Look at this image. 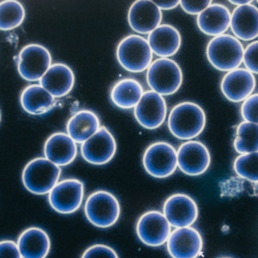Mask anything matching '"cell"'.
<instances>
[{"label":"cell","instance_id":"1","mask_svg":"<svg viewBox=\"0 0 258 258\" xmlns=\"http://www.w3.org/2000/svg\"><path fill=\"white\" fill-rule=\"evenodd\" d=\"M206 125V112L192 101L179 103L171 109L168 116L169 131L181 140L189 141L200 136Z\"/></svg>","mask_w":258,"mask_h":258},{"label":"cell","instance_id":"2","mask_svg":"<svg viewBox=\"0 0 258 258\" xmlns=\"http://www.w3.org/2000/svg\"><path fill=\"white\" fill-rule=\"evenodd\" d=\"M244 51L245 48L239 39L233 35L223 34L209 41L206 56L215 69L229 72L242 65Z\"/></svg>","mask_w":258,"mask_h":258},{"label":"cell","instance_id":"3","mask_svg":"<svg viewBox=\"0 0 258 258\" xmlns=\"http://www.w3.org/2000/svg\"><path fill=\"white\" fill-rule=\"evenodd\" d=\"M60 167L45 158H36L27 163L22 173L24 187L34 195H47L58 183Z\"/></svg>","mask_w":258,"mask_h":258},{"label":"cell","instance_id":"4","mask_svg":"<svg viewBox=\"0 0 258 258\" xmlns=\"http://www.w3.org/2000/svg\"><path fill=\"white\" fill-rule=\"evenodd\" d=\"M183 78L181 68L169 58H159L153 61L147 71L148 86L161 95L176 93L181 86Z\"/></svg>","mask_w":258,"mask_h":258},{"label":"cell","instance_id":"5","mask_svg":"<svg viewBox=\"0 0 258 258\" xmlns=\"http://www.w3.org/2000/svg\"><path fill=\"white\" fill-rule=\"evenodd\" d=\"M116 58L119 65L127 71L141 73L151 65L153 51L147 39L140 35L131 34L117 45Z\"/></svg>","mask_w":258,"mask_h":258},{"label":"cell","instance_id":"6","mask_svg":"<svg viewBox=\"0 0 258 258\" xmlns=\"http://www.w3.org/2000/svg\"><path fill=\"white\" fill-rule=\"evenodd\" d=\"M84 210L88 221L99 228H108L116 224L121 213L119 200L105 190L91 194L86 200Z\"/></svg>","mask_w":258,"mask_h":258},{"label":"cell","instance_id":"7","mask_svg":"<svg viewBox=\"0 0 258 258\" xmlns=\"http://www.w3.org/2000/svg\"><path fill=\"white\" fill-rule=\"evenodd\" d=\"M143 165L147 174L155 178H167L177 168V151L167 142L159 141L147 147L143 156Z\"/></svg>","mask_w":258,"mask_h":258},{"label":"cell","instance_id":"8","mask_svg":"<svg viewBox=\"0 0 258 258\" xmlns=\"http://www.w3.org/2000/svg\"><path fill=\"white\" fill-rule=\"evenodd\" d=\"M84 183L77 179H66L58 182L48 193V202L57 213L71 215L83 204Z\"/></svg>","mask_w":258,"mask_h":258},{"label":"cell","instance_id":"9","mask_svg":"<svg viewBox=\"0 0 258 258\" xmlns=\"http://www.w3.org/2000/svg\"><path fill=\"white\" fill-rule=\"evenodd\" d=\"M51 65V53L39 44L25 45L18 56V71L27 81H40Z\"/></svg>","mask_w":258,"mask_h":258},{"label":"cell","instance_id":"10","mask_svg":"<svg viewBox=\"0 0 258 258\" xmlns=\"http://www.w3.org/2000/svg\"><path fill=\"white\" fill-rule=\"evenodd\" d=\"M177 167L188 176L197 177L205 174L211 165L209 148L200 141L189 140L183 142L177 151Z\"/></svg>","mask_w":258,"mask_h":258},{"label":"cell","instance_id":"11","mask_svg":"<svg viewBox=\"0 0 258 258\" xmlns=\"http://www.w3.org/2000/svg\"><path fill=\"white\" fill-rule=\"evenodd\" d=\"M136 233L140 240L147 246H162L171 234V225L163 214L150 211L140 217Z\"/></svg>","mask_w":258,"mask_h":258},{"label":"cell","instance_id":"12","mask_svg":"<svg viewBox=\"0 0 258 258\" xmlns=\"http://www.w3.org/2000/svg\"><path fill=\"white\" fill-rule=\"evenodd\" d=\"M117 145L114 136L107 127L102 126L92 137L81 145V154L88 163L104 165L116 154Z\"/></svg>","mask_w":258,"mask_h":258},{"label":"cell","instance_id":"13","mask_svg":"<svg viewBox=\"0 0 258 258\" xmlns=\"http://www.w3.org/2000/svg\"><path fill=\"white\" fill-rule=\"evenodd\" d=\"M134 115L138 124L147 130H155L165 122L167 104L162 95L154 91L144 92L134 109Z\"/></svg>","mask_w":258,"mask_h":258},{"label":"cell","instance_id":"14","mask_svg":"<svg viewBox=\"0 0 258 258\" xmlns=\"http://www.w3.org/2000/svg\"><path fill=\"white\" fill-rule=\"evenodd\" d=\"M163 215L171 227H191L199 217V209L194 198L186 194H174L164 203Z\"/></svg>","mask_w":258,"mask_h":258},{"label":"cell","instance_id":"15","mask_svg":"<svg viewBox=\"0 0 258 258\" xmlns=\"http://www.w3.org/2000/svg\"><path fill=\"white\" fill-rule=\"evenodd\" d=\"M166 243L167 251L171 258H198L203 252V237L194 227L176 228Z\"/></svg>","mask_w":258,"mask_h":258},{"label":"cell","instance_id":"16","mask_svg":"<svg viewBox=\"0 0 258 258\" xmlns=\"http://www.w3.org/2000/svg\"><path fill=\"white\" fill-rule=\"evenodd\" d=\"M256 87L254 74L246 68H238L229 71L223 77L221 89L229 101L238 103L244 101L252 95Z\"/></svg>","mask_w":258,"mask_h":258},{"label":"cell","instance_id":"17","mask_svg":"<svg viewBox=\"0 0 258 258\" xmlns=\"http://www.w3.org/2000/svg\"><path fill=\"white\" fill-rule=\"evenodd\" d=\"M162 20V10L153 1L138 0L129 8V26L140 34H150L161 25Z\"/></svg>","mask_w":258,"mask_h":258},{"label":"cell","instance_id":"18","mask_svg":"<svg viewBox=\"0 0 258 258\" xmlns=\"http://www.w3.org/2000/svg\"><path fill=\"white\" fill-rule=\"evenodd\" d=\"M77 142L68 133H53L45 141L44 154L45 159L59 167L68 166L77 156Z\"/></svg>","mask_w":258,"mask_h":258},{"label":"cell","instance_id":"19","mask_svg":"<svg viewBox=\"0 0 258 258\" xmlns=\"http://www.w3.org/2000/svg\"><path fill=\"white\" fill-rule=\"evenodd\" d=\"M75 84V75L68 65L55 63L51 65L41 78L40 85L54 98L66 96Z\"/></svg>","mask_w":258,"mask_h":258},{"label":"cell","instance_id":"20","mask_svg":"<svg viewBox=\"0 0 258 258\" xmlns=\"http://www.w3.org/2000/svg\"><path fill=\"white\" fill-rule=\"evenodd\" d=\"M231 13L228 8L220 3L210 5L197 15V22L200 30L208 36L225 34L230 27Z\"/></svg>","mask_w":258,"mask_h":258},{"label":"cell","instance_id":"21","mask_svg":"<svg viewBox=\"0 0 258 258\" xmlns=\"http://www.w3.org/2000/svg\"><path fill=\"white\" fill-rule=\"evenodd\" d=\"M230 28L239 40L251 41L258 37V8L248 4L237 6L231 14Z\"/></svg>","mask_w":258,"mask_h":258},{"label":"cell","instance_id":"22","mask_svg":"<svg viewBox=\"0 0 258 258\" xmlns=\"http://www.w3.org/2000/svg\"><path fill=\"white\" fill-rule=\"evenodd\" d=\"M17 245L22 258H46L51 250V239L43 229L32 227L21 233Z\"/></svg>","mask_w":258,"mask_h":258},{"label":"cell","instance_id":"23","mask_svg":"<svg viewBox=\"0 0 258 258\" xmlns=\"http://www.w3.org/2000/svg\"><path fill=\"white\" fill-rule=\"evenodd\" d=\"M147 41L153 53L160 58H169L180 49L181 36L174 26L161 24L148 35Z\"/></svg>","mask_w":258,"mask_h":258},{"label":"cell","instance_id":"24","mask_svg":"<svg viewBox=\"0 0 258 258\" xmlns=\"http://www.w3.org/2000/svg\"><path fill=\"white\" fill-rule=\"evenodd\" d=\"M101 128L99 118L95 112L81 110L74 114L67 124L68 134L77 143L83 144Z\"/></svg>","mask_w":258,"mask_h":258},{"label":"cell","instance_id":"25","mask_svg":"<svg viewBox=\"0 0 258 258\" xmlns=\"http://www.w3.org/2000/svg\"><path fill=\"white\" fill-rule=\"evenodd\" d=\"M20 101L23 109L32 115L48 113L55 106V98L40 84L27 86L21 92Z\"/></svg>","mask_w":258,"mask_h":258},{"label":"cell","instance_id":"26","mask_svg":"<svg viewBox=\"0 0 258 258\" xmlns=\"http://www.w3.org/2000/svg\"><path fill=\"white\" fill-rule=\"evenodd\" d=\"M144 94L141 83L135 79L119 80L112 88L110 98L113 104L122 109H133Z\"/></svg>","mask_w":258,"mask_h":258},{"label":"cell","instance_id":"27","mask_svg":"<svg viewBox=\"0 0 258 258\" xmlns=\"http://www.w3.org/2000/svg\"><path fill=\"white\" fill-rule=\"evenodd\" d=\"M235 151L240 154L258 151V124L243 121L236 128L233 142Z\"/></svg>","mask_w":258,"mask_h":258},{"label":"cell","instance_id":"28","mask_svg":"<svg viewBox=\"0 0 258 258\" xmlns=\"http://www.w3.org/2000/svg\"><path fill=\"white\" fill-rule=\"evenodd\" d=\"M25 9L20 2L6 0L0 3V30H11L19 27L25 18Z\"/></svg>","mask_w":258,"mask_h":258},{"label":"cell","instance_id":"29","mask_svg":"<svg viewBox=\"0 0 258 258\" xmlns=\"http://www.w3.org/2000/svg\"><path fill=\"white\" fill-rule=\"evenodd\" d=\"M233 170L241 178L258 183V151L238 156L235 159Z\"/></svg>","mask_w":258,"mask_h":258},{"label":"cell","instance_id":"30","mask_svg":"<svg viewBox=\"0 0 258 258\" xmlns=\"http://www.w3.org/2000/svg\"><path fill=\"white\" fill-rule=\"evenodd\" d=\"M240 112L244 121L258 124V93L252 94L242 102Z\"/></svg>","mask_w":258,"mask_h":258},{"label":"cell","instance_id":"31","mask_svg":"<svg viewBox=\"0 0 258 258\" xmlns=\"http://www.w3.org/2000/svg\"><path fill=\"white\" fill-rule=\"evenodd\" d=\"M243 63L250 72L258 74V40L253 41L245 48Z\"/></svg>","mask_w":258,"mask_h":258},{"label":"cell","instance_id":"32","mask_svg":"<svg viewBox=\"0 0 258 258\" xmlns=\"http://www.w3.org/2000/svg\"><path fill=\"white\" fill-rule=\"evenodd\" d=\"M81 258H119L116 251L104 244H96L88 248Z\"/></svg>","mask_w":258,"mask_h":258},{"label":"cell","instance_id":"33","mask_svg":"<svg viewBox=\"0 0 258 258\" xmlns=\"http://www.w3.org/2000/svg\"><path fill=\"white\" fill-rule=\"evenodd\" d=\"M212 4L211 0H200V1H180V6L186 13L192 15H199L205 9Z\"/></svg>","mask_w":258,"mask_h":258},{"label":"cell","instance_id":"34","mask_svg":"<svg viewBox=\"0 0 258 258\" xmlns=\"http://www.w3.org/2000/svg\"><path fill=\"white\" fill-rule=\"evenodd\" d=\"M0 258H22L17 242L12 240L0 241Z\"/></svg>","mask_w":258,"mask_h":258},{"label":"cell","instance_id":"35","mask_svg":"<svg viewBox=\"0 0 258 258\" xmlns=\"http://www.w3.org/2000/svg\"><path fill=\"white\" fill-rule=\"evenodd\" d=\"M161 10H172L180 5V1H153Z\"/></svg>","mask_w":258,"mask_h":258},{"label":"cell","instance_id":"36","mask_svg":"<svg viewBox=\"0 0 258 258\" xmlns=\"http://www.w3.org/2000/svg\"><path fill=\"white\" fill-rule=\"evenodd\" d=\"M230 3L237 6H245V5L251 4V0H230Z\"/></svg>","mask_w":258,"mask_h":258},{"label":"cell","instance_id":"37","mask_svg":"<svg viewBox=\"0 0 258 258\" xmlns=\"http://www.w3.org/2000/svg\"><path fill=\"white\" fill-rule=\"evenodd\" d=\"M0 121H1V112H0Z\"/></svg>","mask_w":258,"mask_h":258},{"label":"cell","instance_id":"38","mask_svg":"<svg viewBox=\"0 0 258 258\" xmlns=\"http://www.w3.org/2000/svg\"><path fill=\"white\" fill-rule=\"evenodd\" d=\"M221 258H231V257H221Z\"/></svg>","mask_w":258,"mask_h":258},{"label":"cell","instance_id":"39","mask_svg":"<svg viewBox=\"0 0 258 258\" xmlns=\"http://www.w3.org/2000/svg\"><path fill=\"white\" fill-rule=\"evenodd\" d=\"M257 3H258V1H257Z\"/></svg>","mask_w":258,"mask_h":258}]
</instances>
